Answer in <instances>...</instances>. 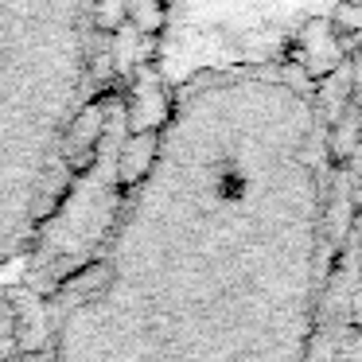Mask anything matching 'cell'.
<instances>
[{
  "label": "cell",
  "mask_w": 362,
  "mask_h": 362,
  "mask_svg": "<svg viewBox=\"0 0 362 362\" xmlns=\"http://www.w3.org/2000/svg\"><path fill=\"white\" fill-rule=\"evenodd\" d=\"M102 47V0H0V199L35 203Z\"/></svg>",
  "instance_id": "1"
}]
</instances>
